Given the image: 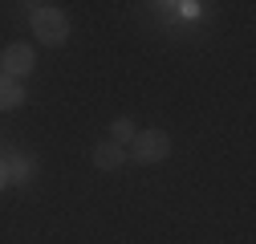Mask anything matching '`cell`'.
Instances as JSON below:
<instances>
[{
    "label": "cell",
    "instance_id": "8992f818",
    "mask_svg": "<svg viewBox=\"0 0 256 244\" xmlns=\"http://www.w3.org/2000/svg\"><path fill=\"white\" fill-rule=\"evenodd\" d=\"M28 175H33V163H28L24 155H8L4 159V179L8 183H28Z\"/></svg>",
    "mask_w": 256,
    "mask_h": 244
},
{
    "label": "cell",
    "instance_id": "277c9868",
    "mask_svg": "<svg viewBox=\"0 0 256 244\" xmlns=\"http://www.w3.org/2000/svg\"><path fill=\"white\" fill-rule=\"evenodd\" d=\"M126 163V146L118 142H98V150H94V167L98 171H118Z\"/></svg>",
    "mask_w": 256,
    "mask_h": 244
},
{
    "label": "cell",
    "instance_id": "52a82bcc",
    "mask_svg": "<svg viewBox=\"0 0 256 244\" xmlns=\"http://www.w3.org/2000/svg\"><path fill=\"white\" fill-rule=\"evenodd\" d=\"M134 134H138V130H134V122H130V118H114V122H110V142L122 146V142H130Z\"/></svg>",
    "mask_w": 256,
    "mask_h": 244
},
{
    "label": "cell",
    "instance_id": "7a4b0ae2",
    "mask_svg": "<svg viewBox=\"0 0 256 244\" xmlns=\"http://www.w3.org/2000/svg\"><path fill=\"white\" fill-rule=\"evenodd\" d=\"M171 155V138L163 130H138L130 138V150H126V159H134V163H163Z\"/></svg>",
    "mask_w": 256,
    "mask_h": 244
},
{
    "label": "cell",
    "instance_id": "5b68a950",
    "mask_svg": "<svg viewBox=\"0 0 256 244\" xmlns=\"http://www.w3.org/2000/svg\"><path fill=\"white\" fill-rule=\"evenodd\" d=\"M24 102V86L12 78H0V110H16Z\"/></svg>",
    "mask_w": 256,
    "mask_h": 244
},
{
    "label": "cell",
    "instance_id": "6da1fadb",
    "mask_svg": "<svg viewBox=\"0 0 256 244\" xmlns=\"http://www.w3.org/2000/svg\"><path fill=\"white\" fill-rule=\"evenodd\" d=\"M33 33L41 45H61L70 37V16L53 4H33Z\"/></svg>",
    "mask_w": 256,
    "mask_h": 244
},
{
    "label": "cell",
    "instance_id": "ba28073f",
    "mask_svg": "<svg viewBox=\"0 0 256 244\" xmlns=\"http://www.w3.org/2000/svg\"><path fill=\"white\" fill-rule=\"evenodd\" d=\"M4 183H8V179H4V163H0V188H4Z\"/></svg>",
    "mask_w": 256,
    "mask_h": 244
},
{
    "label": "cell",
    "instance_id": "3957f363",
    "mask_svg": "<svg viewBox=\"0 0 256 244\" xmlns=\"http://www.w3.org/2000/svg\"><path fill=\"white\" fill-rule=\"evenodd\" d=\"M24 74H33V49L28 45H8L4 53H0V78L20 82Z\"/></svg>",
    "mask_w": 256,
    "mask_h": 244
}]
</instances>
